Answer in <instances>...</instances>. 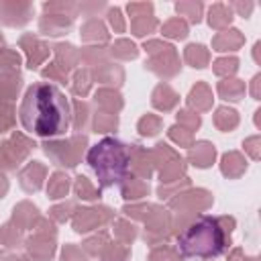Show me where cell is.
Instances as JSON below:
<instances>
[{
    "instance_id": "obj_1",
    "label": "cell",
    "mask_w": 261,
    "mask_h": 261,
    "mask_svg": "<svg viewBox=\"0 0 261 261\" xmlns=\"http://www.w3.org/2000/svg\"><path fill=\"white\" fill-rule=\"evenodd\" d=\"M18 118L22 128L35 137H63L71 128V104L55 84L37 82L27 88L18 106Z\"/></svg>"
},
{
    "instance_id": "obj_2",
    "label": "cell",
    "mask_w": 261,
    "mask_h": 261,
    "mask_svg": "<svg viewBox=\"0 0 261 261\" xmlns=\"http://www.w3.org/2000/svg\"><path fill=\"white\" fill-rule=\"evenodd\" d=\"M226 249V234L218 218L202 216L177 237V251L190 259H212Z\"/></svg>"
},
{
    "instance_id": "obj_3",
    "label": "cell",
    "mask_w": 261,
    "mask_h": 261,
    "mask_svg": "<svg viewBox=\"0 0 261 261\" xmlns=\"http://www.w3.org/2000/svg\"><path fill=\"white\" fill-rule=\"evenodd\" d=\"M88 163L98 175L100 184L108 188V186L120 184L126 177L130 155L124 143H120L118 139L106 137L88 151Z\"/></svg>"
}]
</instances>
